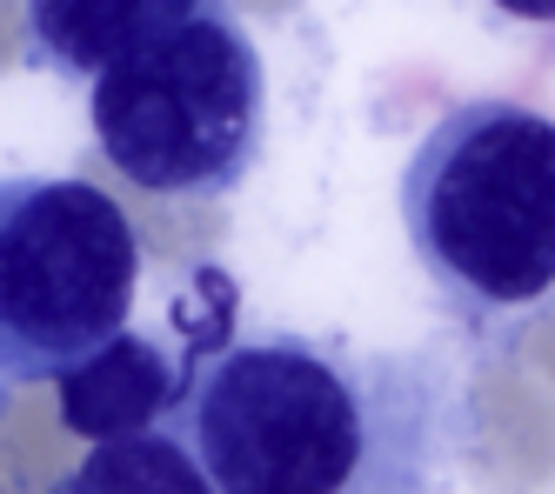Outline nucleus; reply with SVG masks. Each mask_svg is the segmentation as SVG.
Instances as JSON below:
<instances>
[{"instance_id":"f257e3e1","label":"nucleus","mask_w":555,"mask_h":494,"mask_svg":"<svg viewBox=\"0 0 555 494\" xmlns=\"http://www.w3.org/2000/svg\"><path fill=\"white\" fill-rule=\"evenodd\" d=\"M168 421L215 494H449L475 407L435 348L261 327L181 361Z\"/></svg>"},{"instance_id":"f03ea898","label":"nucleus","mask_w":555,"mask_h":494,"mask_svg":"<svg viewBox=\"0 0 555 494\" xmlns=\"http://www.w3.org/2000/svg\"><path fill=\"white\" fill-rule=\"evenodd\" d=\"M409 255L468 327L555 295V120L522 101H462L402 168Z\"/></svg>"},{"instance_id":"7ed1b4c3","label":"nucleus","mask_w":555,"mask_h":494,"mask_svg":"<svg viewBox=\"0 0 555 494\" xmlns=\"http://www.w3.org/2000/svg\"><path fill=\"white\" fill-rule=\"evenodd\" d=\"M88 120L101 154L141 194L221 200L261 160L268 67L248 27L221 8L94 74Z\"/></svg>"},{"instance_id":"20e7f679","label":"nucleus","mask_w":555,"mask_h":494,"mask_svg":"<svg viewBox=\"0 0 555 494\" xmlns=\"http://www.w3.org/2000/svg\"><path fill=\"white\" fill-rule=\"evenodd\" d=\"M141 240L94 181H0V388L61 381L134 314Z\"/></svg>"},{"instance_id":"39448f33","label":"nucleus","mask_w":555,"mask_h":494,"mask_svg":"<svg viewBox=\"0 0 555 494\" xmlns=\"http://www.w3.org/2000/svg\"><path fill=\"white\" fill-rule=\"evenodd\" d=\"M202 14H221V0H27V61L61 80H94Z\"/></svg>"},{"instance_id":"423d86ee","label":"nucleus","mask_w":555,"mask_h":494,"mask_svg":"<svg viewBox=\"0 0 555 494\" xmlns=\"http://www.w3.org/2000/svg\"><path fill=\"white\" fill-rule=\"evenodd\" d=\"M54 388H61V421L94 447L128 441V434H154V421H168V407L181 394V354H168L154 335L121 327L81 367H67Z\"/></svg>"},{"instance_id":"0eeeda50","label":"nucleus","mask_w":555,"mask_h":494,"mask_svg":"<svg viewBox=\"0 0 555 494\" xmlns=\"http://www.w3.org/2000/svg\"><path fill=\"white\" fill-rule=\"evenodd\" d=\"M54 494H215V487L202 481V468L175 434H128L88 447Z\"/></svg>"},{"instance_id":"6e6552de","label":"nucleus","mask_w":555,"mask_h":494,"mask_svg":"<svg viewBox=\"0 0 555 494\" xmlns=\"http://www.w3.org/2000/svg\"><path fill=\"white\" fill-rule=\"evenodd\" d=\"M495 8L515 21H555V0H495Z\"/></svg>"},{"instance_id":"1a4fd4ad","label":"nucleus","mask_w":555,"mask_h":494,"mask_svg":"<svg viewBox=\"0 0 555 494\" xmlns=\"http://www.w3.org/2000/svg\"><path fill=\"white\" fill-rule=\"evenodd\" d=\"M0 407H8V388H0Z\"/></svg>"}]
</instances>
